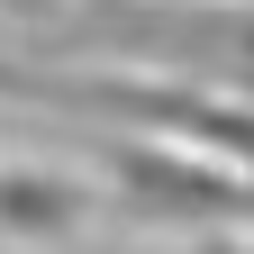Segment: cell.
I'll use <instances>...</instances> for the list:
<instances>
[{
	"label": "cell",
	"mask_w": 254,
	"mask_h": 254,
	"mask_svg": "<svg viewBox=\"0 0 254 254\" xmlns=\"http://www.w3.org/2000/svg\"><path fill=\"white\" fill-rule=\"evenodd\" d=\"M118 182L136 190V209H164V218H254V190L227 173H200V164H173V154H118Z\"/></svg>",
	"instance_id": "6da1fadb"
}]
</instances>
